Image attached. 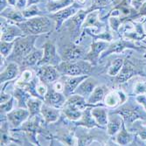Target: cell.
<instances>
[{
    "label": "cell",
    "mask_w": 146,
    "mask_h": 146,
    "mask_svg": "<svg viewBox=\"0 0 146 146\" xmlns=\"http://www.w3.org/2000/svg\"><path fill=\"white\" fill-rule=\"evenodd\" d=\"M17 25L23 31L25 35H40L52 31V21L45 16H38L25 19Z\"/></svg>",
    "instance_id": "1"
},
{
    "label": "cell",
    "mask_w": 146,
    "mask_h": 146,
    "mask_svg": "<svg viewBox=\"0 0 146 146\" xmlns=\"http://www.w3.org/2000/svg\"><path fill=\"white\" fill-rule=\"evenodd\" d=\"M38 35H25L19 37L14 41V47L8 57L11 61L20 64L23 59L34 49V44Z\"/></svg>",
    "instance_id": "2"
},
{
    "label": "cell",
    "mask_w": 146,
    "mask_h": 146,
    "mask_svg": "<svg viewBox=\"0 0 146 146\" xmlns=\"http://www.w3.org/2000/svg\"><path fill=\"white\" fill-rule=\"evenodd\" d=\"M92 67L91 62L82 59L75 61H61L57 66V69L64 76H79L88 74L92 70Z\"/></svg>",
    "instance_id": "3"
},
{
    "label": "cell",
    "mask_w": 146,
    "mask_h": 146,
    "mask_svg": "<svg viewBox=\"0 0 146 146\" xmlns=\"http://www.w3.org/2000/svg\"><path fill=\"white\" fill-rule=\"evenodd\" d=\"M82 9V4H76L75 2L68 6L66 7L57 12H54V13H52L51 15V18L54 19V21L55 22V27L56 29H60L62 25L64 24V22L68 21V19H70L73 16H74L76 13L81 10Z\"/></svg>",
    "instance_id": "4"
},
{
    "label": "cell",
    "mask_w": 146,
    "mask_h": 146,
    "mask_svg": "<svg viewBox=\"0 0 146 146\" xmlns=\"http://www.w3.org/2000/svg\"><path fill=\"white\" fill-rule=\"evenodd\" d=\"M37 76L38 77L39 81L43 83L50 84L54 83L60 78L61 74L57 69V67L54 65H42L38 69Z\"/></svg>",
    "instance_id": "5"
},
{
    "label": "cell",
    "mask_w": 146,
    "mask_h": 146,
    "mask_svg": "<svg viewBox=\"0 0 146 146\" xmlns=\"http://www.w3.org/2000/svg\"><path fill=\"white\" fill-rule=\"evenodd\" d=\"M30 112L25 108H18L16 110H12L6 115L8 123L12 128H19L25 121L30 118Z\"/></svg>",
    "instance_id": "6"
},
{
    "label": "cell",
    "mask_w": 146,
    "mask_h": 146,
    "mask_svg": "<svg viewBox=\"0 0 146 146\" xmlns=\"http://www.w3.org/2000/svg\"><path fill=\"white\" fill-rule=\"evenodd\" d=\"M43 57L41 60L39 61L38 66L42 65H54V66H58L61 61L57 54L56 52V47L52 42H46L44 45L43 47Z\"/></svg>",
    "instance_id": "7"
},
{
    "label": "cell",
    "mask_w": 146,
    "mask_h": 146,
    "mask_svg": "<svg viewBox=\"0 0 146 146\" xmlns=\"http://www.w3.org/2000/svg\"><path fill=\"white\" fill-rule=\"evenodd\" d=\"M109 44L104 40H96L90 45V50L88 54L85 56V60L92 63V65H96L98 60L101 59L102 52L108 48Z\"/></svg>",
    "instance_id": "8"
},
{
    "label": "cell",
    "mask_w": 146,
    "mask_h": 146,
    "mask_svg": "<svg viewBox=\"0 0 146 146\" xmlns=\"http://www.w3.org/2000/svg\"><path fill=\"white\" fill-rule=\"evenodd\" d=\"M66 100H67V96L63 93L58 92L52 88H48L46 95L44 97V103L57 109H62Z\"/></svg>",
    "instance_id": "9"
},
{
    "label": "cell",
    "mask_w": 146,
    "mask_h": 146,
    "mask_svg": "<svg viewBox=\"0 0 146 146\" xmlns=\"http://www.w3.org/2000/svg\"><path fill=\"white\" fill-rule=\"evenodd\" d=\"M88 76L89 74L79 75V76H65V82H63L64 83L63 94L67 97L73 95L75 89L78 88V86L81 84V82L84 81Z\"/></svg>",
    "instance_id": "10"
},
{
    "label": "cell",
    "mask_w": 146,
    "mask_h": 146,
    "mask_svg": "<svg viewBox=\"0 0 146 146\" xmlns=\"http://www.w3.org/2000/svg\"><path fill=\"white\" fill-rule=\"evenodd\" d=\"M96 86H97V82L95 79H93L92 77L88 76V78H86L84 80V81H82L81 82V84H80L78 86V88L75 89L74 94L79 95V96L88 99Z\"/></svg>",
    "instance_id": "11"
},
{
    "label": "cell",
    "mask_w": 146,
    "mask_h": 146,
    "mask_svg": "<svg viewBox=\"0 0 146 146\" xmlns=\"http://www.w3.org/2000/svg\"><path fill=\"white\" fill-rule=\"evenodd\" d=\"M25 36L23 31L17 25H8L5 27L1 25V40L5 41H14L19 37Z\"/></svg>",
    "instance_id": "12"
},
{
    "label": "cell",
    "mask_w": 146,
    "mask_h": 146,
    "mask_svg": "<svg viewBox=\"0 0 146 146\" xmlns=\"http://www.w3.org/2000/svg\"><path fill=\"white\" fill-rule=\"evenodd\" d=\"M137 73V70L135 66L130 61L127 60L124 62L120 73L116 75L115 82L118 84L123 83V82H127L128 80H129L132 76H134Z\"/></svg>",
    "instance_id": "13"
},
{
    "label": "cell",
    "mask_w": 146,
    "mask_h": 146,
    "mask_svg": "<svg viewBox=\"0 0 146 146\" xmlns=\"http://www.w3.org/2000/svg\"><path fill=\"white\" fill-rule=\"evenodd\" d=\"M19 74V64L14 61L10 62L7 65L5 69L1 71V74H0V82H1V84L16 79Z\"/></svg>",
    "instance_id": "14"
},
{
    "label": "cell",
    "mask_w": 146,
    "mask_h": 146,
    "mask_svg": "<svg viewBox=\"0 0 146 146\" xmlns=\"http://www.w3.org/2000/svg\"><path fill=\"white\" fill-rule=\"evenodd\" d=\"M40 114L46 123H55L59 120V118L60 116V109L52 107V106H49L46 103H43L42 105Z\"/></svg>",
    "instance_id": "15"
},
{
    "label": "cell",
    "mask_w": 146,
    "mask_h": 146,
    "mask_svg": "<svg viewBox=\"0 0 146 146\" xmlns=\"http://www.w3.org/2000/svg\"><path fill=\"white\" fill-rule=\"evenodd\" d=\"M91 114L100 127L107 126L109 122V115L107 109L102 107V106L96 105L95 107L91 108Z\"/></svg>",
    "instance_id": "16"
},
{
    "label": "cell",
    "mask_w": 146,
    "mask_h": 146,
    "mask_svg": "<svg viewBox=\"0 0 146 146\" xmlns=\"http://www.w3.org/2000/svg\"><path fill=\"white\" fill-rule=\"evenodd\" d=\"M63 58L67 61H75L84 58V51L78 45H72L68 46L64 51Z\"/></svg>",
    "instance_id": "17"
},
{
    "label": "cell",
    "mask_w": 146,
    "mask_h": 146,
    "mask_svg": "<svg viewBox=\"0 0 146 146\" xmlns=\"http://www.w3.org/2000/svg\"><path fill=\"white\" fill-rule=\"evenodd\" d=\"M126 97L121 91H111L106 94L104 98V104L109 108H115L125 101Z\"/></svg>",
    "instance_id": "18"
},
{
    "label": "cell",
    "mask_w": 146,
    "mask_h": 146,
    "mask_svg": "<svg viewBox=\"0 0 146 146\" xmlns=\"http://www.w3.org/2000/svg\"><path fill=\"white\" fill-rule=\"evenodd\" d=\"M1 18L9 19L15 23H21L26 19L23 15L22 11L14 6L6 7L5 9L1 11Z\"/></svg>",
    "instance_id": "19"
},
{
    "label": "cell",
    "mask_w": 146,
    "mask_h": 146,
    "mask_svg": "<svg viewBox=\"0 0 146 146\" xmlns=\"http://www.w3.org/2000/svg\"><path fill=\"white\" fill-rule=\"evenodd\" d=\"M43 49H33L30 54L25 56L22 62L20 63L22 65V67H24L25 68H27L30 67H34L36 65H38L39 61L41 60L42 57H43Z\"/></svg>",
    "instance_id": "20"
},
{
    "label": "cell",
    "mask_w": 146,
    "mask_h": 146,
    "mask_svg": "<svg viewBox=\"0 0 146 146\" xmlns=\"http://www.w3.org/2000/svg\"><path fill=\"white\" fill-rule=\"evenodd\" d=\"M137 48L136 46H134L132 43L130 42H128V41H125V40H118V41H115L110 45H109L108 48L106 49L104 51V54H102L101 55V59H103L105 58L107 55H110L111 54H113V52H116V54H118V52H123L125 48Z\"/></svg>",
    "instance_id": "21"
},
{
    "label": "cell",
    "mask_w": 146,
    "mask_h": 146,
    "mask_svg": "<svg viewBox=\"0 0 146 146\" xmlns=\"http://www.w3.org/2000/svg\"><path fill=\"white\" fill-rule=\"evenodd\" d=\"M64 106H71V107L79 109L81 110H85L86 109L89 107H93L92 105L88 103L86 98L76 94H73L70 96L67 97V100H66Z\"/></svg>",
    "instance_id": "22"
},
{
    "label": "cell",
    "mask_w": 146,
    "mask_h": 146,
    "mask_svg": "<svg viewBox=\"0 0 146 146\" xmlns=\"http://www.w3.org/2000/svg\"><path fill=\"white\" fill-rule=\"evenodd\" d=\"M115 113L120 115L123 117V120L129 123H132L136 120H137V119L141 118L140 114L137 112V110H134L131 107H128V106H123V107H120Z\"/></svg>",
    "instance_id": "23"
},
{
    "label": "cell",
    "mask_w": 146,
    "mask_h": 146,
    "mask_svg": "<svg viewBox=\"0 0 146 146\" xmlns=\"http://www.w3.org/2000/svg\"><path fill=\"white\" fill-rule=\"evenodd\" d=\"M123 123L122 118L118 115V114L116 115V113H115V115H110L109 116V122L107 124V133L109 136H115L116 135L119 130L121 129V127L123 126Z\"/></svg>",
    "instance_id": "24"
},
{
    "label": "cell",
    "mask_w": 146,
    "mask_h": 146,
    "mask_svg": "<svg viewBox=\"0 0 146 146\" xmlns=\"http://www.w3.org/2000/svg\"><path fill=\"white\" fill-rule=\"evenodd\" d=\"M106 92H107V88L105 86H99L97 85L94 91L92 92V94L89 96V97L87 99V102L88 104L92 105L93 107L98 105L101 102L104 101L105 96H106Z\"/></svg>",
    "instance_id": "25"
},
{
    "label": "cell",
    "mask_w": 146,
    "mask_h": 146,
    "mask_svg": "<svg viewBox=\"0 0 146 146\" xmlns=\"http://www.w3.org/2000/svg\"><path fill=\"white\" fill-rule=\"evenodd\" d=\"M91 11H94V9H93L92 7L87 9V10H83V9H81L74 16H73L69 22L72 24L73 25V30H74L77 33H79L80 31V28H81L82 25H83L84 21H85V19L88 15V13L90 12Z\"/></svg>",
    "instance_id": "26"
},
{
    "label": "cell",
    "mask_w": 146,
    "mask_h": 146,
    "mask_svg": "<svg viewBox=\"0 0 146 146\" xmlns=\"http://www.w3.org/2000/svg\"><path fill=\"white\" fill-rule=\"evenodd\" d=\"M75 0H51L46 5L47 12L54 13L73 5Z\"/></svg>",
    "instance_id": "27"
},
{
    "label": "cell",
    "mask_w": 146,
    "mask_h": 146,
    "mask_svg": "<svg viewBox=\"0 0 146 146\" xmlns=\"http://www.w3.org/2000/svg\"><path fill=\"white\" fill-rule=\"evenodd\" d=\"M43 102L44 100L38 97H35V96H31L28 99L27 102H26V107H27V110L30 112L31 117L40 114Z\"/></svg>",
    "instance_id": "28"
},
{
    "label": "cell",
    "mask_w": 146,
    "mask_h": 146,
    "mask_svg": "<svg viewBox=\"0 0 146 146\" xmlns=\"http://www.w3.org/2000/svg\"><path fill=\"white\" fill-rule=\"evenodd\" d=\"M91 108L92 107H89V108L86 109L85 110H83V114H82V118L80 119L79 121L76 122L77 125H82V126H84L87 128L100 127L91 114Z\"/></svg>",
    "instance_id": "29"
},
{
    "label": "cell",
    "mask_w": 146,
    "mask_h": 146,
    "mask_svg": "<svg viewBox=\"0 0 146 146\" xmlns=\"http://www.w3.org/2000/svg\"><path fill=\"white\" fill-rule=\"evenodd\" d=\"M31 94L28 93L25 89L15 86V90H14V98L18 102V106L19 108H25L26 107V102H27L28 99L31 97Z\"/></svg>",
    "instance_id": "30"
},
{
    "label": "cell",
    "mask_w": 146,
    "mask_h": 146,
    "mask_svg": "<svg viewBox=\"0 0 146 146\" xmlns=\"http://www.w3.org/2000/svg\"><path fill=\"white\" fill-rule=\"evenodd\" d=\"M82 25H83V28H86V27H98V28H100L102 24L99 20V11L96 10H94V11H91L90 12H88Z\"/></svg>",
    "instance_id": "31"
},
{
    "label": "cell",
    "mask_w": 146,
    "mask_h": 146,
    "mask_svg": "<svg viewBox=\"0 0 146 146\" xmlns=\"http://www.w3.org/2000/svg\"><path fill=\"white\" fill-rule=\"evenodd\" d=\"M62 112L68 119L74 122L79 121L80 119L82 118V114H83V110L71 107V106H63Z\"/></svg>",
    "instance_id": "32"
},
{
    "label": "cell",
    "mask_w": 146,
    "mask_h": 146,
    "mask_svg": "<svg viewBox=\"0 0 146 146\" xmlns=\"http://www.w3.org/2000/svg\"><path fill=\"white\" fill-rule=\"evenodd\" d=\"M131 140H132L131 135L126 130L124 124H123L122 129L117 133L116 139H115L116 143L120 145H127L131 142Z\"/></svg>",
    "instance_id": "33"
},
{
    "label": "cell",
    "mask_w": 146,
    "mask_h": 146,
    "mask_svg": "<svg viewBox=\"0 0 146 146\" xmlns=\"http://www.w3.org/2000/svg\"><path fill=\"white\" fill-rule=\"evenodd\" d=\"M22 13L26 19L38 16H42V11L37 5H32L27 6L24 10H22Z\"/></svg>",
    "instance_id": "34"
},
{
    "label": "cell",
    "mask_w": 146,
    "mask_h": 146,
    "mask_svg": "<svg viewBox=\"0 0 146 146\" xmlns=\"http://www.w3.org/2000/svg\"><path fill=\"white\" fill-rule=\"evenodd\" d=\"M124 64V60L122 58H117L115 59L112 64L110 66V68L107 71V74L110 76H116L119 73H120L123 66Z\"/></svg>",
    "instance_id": "35"
},
{
    "label": "cell",
    "mask_w": 146,
    "mask_h": 146,
    "mask_svg": "<svg viewBox=\"0 0 146 146\" xmlns=\"http://www.w3.org/2000/svg\"><path fill=\"white\" fill-rule=\"evenodd\" d=\"M15 41V40H14ZM14 41H5L1 40V56L8 58L14 47Z\"/></svg>",
    "instance_id": "36"
},
{
    "label": "cell",
    "mask_w": 146,
    "mask_h": 146,
    "mask_svg": "<svg viewBox=\"0 0 146 146\" xmlns=\"http://www.w3.org/2000/svg\"><path fill=\"white\" fill-rule=\"evenodd\" d=\"M36 91H37V94H38V98L44 100V97H45V96L46 95V93L48 91L46 84L43 83L42 82L39 81L38 85H37V87H36Z\"/></svg>",
    "instance_id": "37"
},
{
    "label": "cell",
    "mask_w": 146,
    "mask_h": 146,
    "mask_svg": "<svg viewBox=\"0 0 146 146\" xmlns=\"http://www.w3.org/2000/svg\"><path fill=\"white\" fill-rule=\"evenodd\" d=\"M33 79V72L31 70H29V69H25L22 72L21 76H20V78L18 80V81L20 82H23V83H27V82H30Z\"/></svg>",
    "instance_id": "38"
},
{
    "label": "cell",
    "mask_w": 146,
    "mask_h": 146,
    "mask_svg": "<svg viewBox=\"0 0 146 146\" xmlns=\"http://www.w3.org/2000/svg\"><path fill=\"white\" fill-rule=\"evenodd\" d=\"M13 100H14V97H11L9 101L1 103V115L4 114H8L9 112H11L13 108Z\"/></svg>",
    "instance_id": "39"
},
{
    "label": "cell",
    "mask_w": 146,
    "mask_h": 146,
    "mask_svg": "<svg viewBox=\"0 0 146 146\" xmlns=\"http://www.w3.org/2000/svg\"><path fill=\"white\" fill-rule=\"evenodd\" d=\"M111 2H112L111 0H95L94 4H93V5H92V8L94 10H96V9H99V8H102V7L108 5Z\"/></svg>",
    "instance_id": "40"
},
{
    "label": "cell",
    "mask_w": 146,
    "mask_h": 146,
    "mask_svg": "<svg viewBox=\"0 0 146 146\" xmlns=\"http://www.w3.org/2000/svg\"><path fill=\"white\" fill-rule=\"evenodd\" d=\"M93 36V35H92ZM96 39H101V40H104V41H107V42H110L112 40V34L109 32H105L102 33V34H98V35H94L93 36Z\"/></svg>",
    "instance_id": "41"
},
{
    "label": "cell",
    "mask_w": 146,
    "mask_h": 146,
    "mask_svg": "<svg viewBox=\"0 0 146 146\" xmlns=\"http://www.w3.org/2000/svg\"><path fill=\"white\" fill-rule=\"evenodd\" d=\"M136 95H143L146 94V83L145 82H137L135 87Z\"/></svg>",
    "instance_id": "42"
},
{
    "label": "cell",
    "mask_w": 146,
    "mask_h": 146,
    "mask_svg": "<svg viewBox=\"0 0 146 146\" xmlns=\"http://www.w3.org/2000/svg\"><path fill=\"white\" fill-rule=\"evenodd\" d=\"M110 26L112 27L113 30L117 31L118 28L120 27V25H121V20L119 19H117V18H115V16L114 17L112 16L110 19Z\"/></svg>",
    "instance_id": "43"
},
{
    "label": "cell",
    "mask_w": 146,
    "mask_h": 146,
    "mask_svg": "<svg viewBox=\"0 0 146 146\" xmlns=\"http://www.w3.org/2000/svg\"><path fill=\"white\" fill-rule=\"evenodd\" d=\"M136 100L138 103H140L143 107L144 108V110H146V96L143 95H137L136 97Z\"/></svg>",
    "instance_id": "44"
},
{
    "label": "cell",
    "mask_w": 146,
    "mask_h": 146,
    "mask_svg": "<svg viewBox=\"0 0 146 146\" xmlns=\"http://www.w3.org/2000/svg\"><path fill=\"white\" fill-rule=\"evenodd\" d=\"M27 1L28 0H17V4H16V8L19 10L22 11L25 8L27 7Z\"/></svg>",
    "instance_id": "45"
},
{
    "label": "cell",
    "mask_w": 146,
    "mask_h": 146,
    "mask_svg": "<svg viewBox=\"0 0 146 146\" xmlns=\"http://www.w3.org/2000/svg\"><path fill=\"white\" fill-rule=\"evenodd\" d=\"M54 88L56 91H58V92L63 93V91H64V83L57 81V82H55V83L54 84Z\"/></svg>",
    "instance_id": "46"
},
{
    "label": "cell",
    "mask_w": 146,
    "mask_h": 146,
    "mask_svg": "<svg viewBox=\"0 0 146 146\" xmlns=\"http://www.w3.org/2000/svg\"><path fill=\"white\" fill-rule=\"evenodd\" d=\"M12 96L11 95H8L6 93H5L4 90H1V103H4L7 101H9Z\"/></svg>",
    "instance_id": "47"
},
{
    "label": "cell",
    "mask_w": 146,
    "mask_h": 146,
    "mask_svg": "<svg viewBox=\"0 0 146 146\" xmlns=\"http://www.w3.org/2000/svg\"><path fill=\"white\" fill-rule=\"evenodd\" d=\"M140 15H145L146 14V1L142 5V7L140 9V12H139Z\"/></svg>",
    "instance_id": "48"
},
{
    "label": "cell",
    "mask_w": 146,
    "mask_h": 146,
    "mask_svg": "<svg viewBox=\"0 0 146 146\" xmlns=\"http://www.w3.org/2000/svg\"><path fill=\"white\" fill-rule=\"evenodd\" d=\"M146 1V0H133V4H134V6L136 5V7H139V5H143L144 2Z\"/></svg>",
    "instance_id": "49"
},
{
    "label": "cell",
    "mask_w": 146,
    "mask_h": 146,
    "mask_svg": "<svg viewBox=\"0 0 146 146\" xmlns=\"http://www.w3.org/2000/svg\"><path fill=\"white\" fill-rule=\"evenodd\" d=\"M42 0H28L27 1V6L32 5H37L39 2H41Z\"/></svg>",
    "instance_id": "50"
},
{
    "label": "cell",
    "mask_w": 146,
    "mask_h": 146,
    "mask_svg": "<svg viewBox=\"0 0 146 146\" xmlns=\"http://www.w3.org/2000/svg\"><path fill=\"white\" fill-rule=\"evenodd\" d=\"M140 137L143 140H146V129H142V131L140 132Z\"/></svg>",
    "instance_id": "51"
},
{
    "label": "cell",
    "mask_w": 146,
    "mask_h": 146,
    "mask_svg": "<svg viewBox=\"0 0 146 146\" xmlns=\"http://www.w3.org/2000/svg\"><path fill=\"white\" fill-rule=\"evenodd\" d=\"M8 4L7 0H1V11L6 8V5Z\"/></svg>",
    "instance_id": "52"
},
{
    "label": "cell",
    "mask_w": 146,
    "mask_h": 146,
    "mask_svg": "<svg viewBox=\"0 0 146 146\" xmlns=\"http://www.w3.org/2000/svg\"><path fill=\"white\" fill-rule=\"evenodd\" d=\"M8 1V5L10 6H16V4H17V0H7Z\"/></svg>",
    "instance_id": "53"
},
{
    "label": "cell",
    "mask_w": 146,
    "mask_h": 146,
    "mask_svg": "<svg viewBox=\"0 0 146 146\" xmlns=\"http://www.w3.org/2000/svg\"><path fill=\"white\" fill-rule=\"evenodd\" d=\"M111 1H112V3H114V5H118L121 2V0H111Z\"/></svg>",
    "instance_id": "54"
},
{
    "label": "cell",
    "mask_w": 146,
    "mask_h": 146,
    "mask_svg": "<svg viewBox=\"0 0 146 146\" xmlns=\"http://www.w3.org/2000/svg\"><path fill=\"white\" fill-rule=\"evenodd\" d=\"M78 1V3H80V4H82V5H83V4H85V2H86V0H77Z\"/></svg>",
    "instance_id": "55"
}]
</instances>
